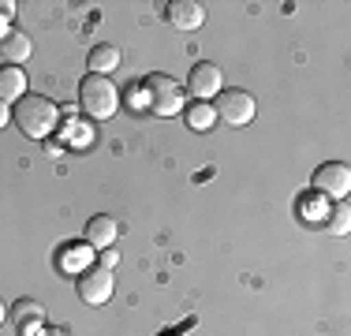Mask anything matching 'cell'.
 Here are the masks:
<instances>
[{"mask_svg":"<svg viewBox=\"0 0 351 336\" xmlns=\"http://www.w3.org/2000/svg\"><path fill=\"white\" fill-rule=\"evenodd\" d=\"M4 322H8V307L0 302V325H4Z\"/></svg>","mask_w":351,"mask_h":336,"instance_id":"7402d4cb","label":"cell"},{"mask_svg":"<svg viewBox=\"0 0 351 336\" xmlns=\"http://www.w3.org/2000/svg\"><path fill=\"white\" fill-rule=\"evenodd\" d=\"M86 67H90V75H108V71H116V67H120V49L108 45V41L94 45V49H90V56H86Z\"/></svg>","mask_w":351,"mask_h":336,"instance_id":"4fadbf2b","label":"cell"},{"mask_svg":"<svg viewBox=\"0 0 351 336\" xmlns=\"http://www.w3.org/2000/svg\"><path fill=\"white\" fill-rule=\"evenodd\" d=\"M213 112H217V120L221 123H228V128H247L250 120H254V112H258V105H254V97L247 94V90H221L213 101Z\"/></svg>","mask_w":351,"mask_h":336,"instance_id":"277c9868","label":"cell"},{"mask_svg":"<svg viewBox=\"0 0 351 336\" xmlns=\"http://www.w3.org/2000/svg\"><path fill=\"white\" fill-rule=\"evenodd\" d=\"M45 154L53 157V161H60V157H64V146H56L53 139H45Z\"/></svg>","mask_w":351,"mask_h":336,"instance_id":"ffe728a7","label":"cell"},{"mask_svg":"<svg viewBox=\"0 0 351 336\" xmlns=\"http://www.w3.org/2000/svg\"><path fill=\"white\" fill-rule=\"evenodd\" d=\"M299 213H311L306 221H322V217H329V198H322V195L311 191V198L299 202Z\"/></svg>","mask_w":351,"mask_h":336,"instance_id":"e0dca14e","label":"cell"},{"mask_svg":"<svg viewBox=\"0 0 351 336\" xmlns=\"http://www.w3.org/2000/svg\"><path fill=\"white\" fill-rule=\"evenodd\" d=\"M146 94H149V108H154V116H165V120H169V116H180L183 108H187V90H183L172 75L154 71L146 79Z\"/></svg>","mask_w":351,"mask_h":336,"instance_id":"3957f363","label":"cell"},{"mask_svg":"<svg viewBox=\"0 0 351 336\" xmlns=\"http://www.w3.org/2000/svg\"><path fill=\"white\" fill-rule=\"evenodd\" d=\"M0 56H4L8 64H27L30 56H34V41H30V34L23 30H8L4 38H0Z\"/></svg>","mask_w":351,"mask_h":336,"instance_id":"8fae6325","label":"cell"},{"mask_svg":"<svg viewBox=\"0 0 351 336\" xmlns=\"http://www.w3.org/2000/svg\"><path fill=\"white\" fill-rule=\"evenodd\" d=\"M19 97H27V71L15 67V64L0 67V101L12 105V101H19Z\"/></svg>","mask_w":351,"mask_h":336,"instance_id":"7c38bea8","label":"cell"},{"mask_svg":"<svg viewBox=\"0 0 351 336\" xmlns=\"http://www.w3.org/2000/svg\"><path fill=\"white\" fill-rule=\"evenodd\" d=\"M8 322L15 325L19 336H38L45 329V307L38 299H19L12 310H8Z\"/></svg>","mask_w":351,"mask_h":336,"instance_id":"ba28073f","label":"cell"},{"mask_svg":"<svg viewBox=\"0 0 351 336\" xmlns=\"http://www.w3.org/2000/svg\"><path fill=\"white\" fill-rule=\"evenodd\" d=\"M169 23L176 30H198L206 23V8L198 0H172L169 4Z\"/></svg>","mask_w":351,"mask_h":336,"instance_id":"9c48e42d","label":"cell"},{"mask_svg":"<svg viewBox=\"0 0 351 336\" xmlns=\"http://www.w3.org/2000/svg\"><path fill=\"white\" fill-rule=\"evenodd\" d=\"M183 90H187V94L195 97V101H206V105H210V101L224 90V75H221V67L210 64V60H198L195 67H191L187 86H183Z\"/></svg>","mask_w":351,"mask_h":336,"instance_id":"52a82bcc","label":"cell"},{"mask_svg":"<svg viewBox=\"0 0 351 336\" xmlns=\"http://www.w3.org/2000/svg\"><path fill=\"white\" fill-rule=\"evenodd\" d=\"M311 191H314V195H322V198H329V202H344L348 191H351V168L344 161L317 165L314 176H311Z\"/></svg>","mask_w":351,"mask_h":336,"instance_id":"5b68a950","label":"cell"},{"mask_svg":"<svg viewBox=\"0 0 351 336\" xmlns=\"http://www.w3.org/2000/svg\"><path fill=\"white\" fill-rule=\"evenodd\" d=\"M325 228H329V235H348V228H351V209H348V202H337V206L329 209V221H325Z\"/></svg>","mask_w":351,"mask_h":336,"instance_id":"2e32d148","label":"cell"},{"mask_svg":"<svg viewBox=\"0 0 351 336\" xmlns=\"http://www.w3.org/2000/svg\"><path fill=\"white\" fill-rule=\"evenodd\" d=\"M38 336H71V329H64V325H45Z\"/></svg>","mask_w":351,"mask_h":336,"instance_id":"d6986e66","label":"cell"},{"mask_svg":"<svg viewBox=\"0 0 351 336\" xmlns=\"http://www.w3.org/2000/svg\"><path fill=\"white\" fill-rule=\"evenodd\" d=\"M116 239H120V224H116V217L97 213V217H90V221H86V243H90V247L105 250V247H112Z\"/></svg>","mask_w":351,"mask_h":336,"instance_id":"30bf717a","label":"cell"},{"mask_svg":"<svg viewBox=\"0 0 351 336\" xmlns=\"http://www.w3.org/2000/svg\"><path fill=\"white\" fill-rule=\"evenodd\" d=\"M112 288H116L112 273L101 265H90L75 276V291H79V299L86 302V307H105V302L112 299Z\"/></svg>","mask_w":351,"mask_h":336,"instance_id":"8992f818","label":"cell"},{"mask_svg":"<svg viewBox=\"0 0 351 336\" xmlns=\"http://www.w3.org/2000/svg\"><path fill=\"white\" fill-rule=\"evenodd\" d=\"M183 120H187V128L198 131V134L217 128V112H213V105H206V101H191V105L183 108Z\"/></svg>","mask_w":351,"mask_h":336,"instance_id":"5bb4252c","label":"cell"},{"mask_svg":"<svg viewBox=\"0 0 351 336\" xmlns=\"http://www.w3.org/2000/svg\"><path fill=\"white\" fill-rule=\"evenodd\" d=\"M12 123L27 134V139L45 142L49 134L60 128V105H56L53 97H45V94H27V97L15 101Z\"/></svg>","mask_w":351,"mask_h":336,"instance_id":"6da1fadb","label":"cell"},{"mask_svg":"<svg viewBox=\"0 0 351 336\" xmlns=\"http://www.w3.org/2000/svg\"><path fill=\"white\" fill-rule=\"evenodd\" d=\"M116 265H120V254H116L112 247H105V250H101V269H108V273H112Z\"/></svg>","mask_w":351,"mask_h":336,"instance_id":"ac0fdd59","label":"cell"},{"mask_svg":"<svg viewBox=\"0 0 351 336\" xmlns=\"http://www.w3.org/2000/svg\"><path fill=\"white\" fill-rule=\"evenodd\" d=\"M79 105L82 112L90 116V120H112L116 112H120V90H116V82L108 79V75H90L79 82Z\"/></svg>","mask_w":351,"mask_h":336,"instance_id":"7a4b0ae2","label":"cell"},{"mask_svg":"<svg viewBox=\"0 0 351 336\" xmlns=\"http://www.w3.org/2000/svg\"><path fill=\"white\" fill-rule=\"evenodd\" d=\"M56 262H60V269H68V273L90 269V243H64Z\"/></svg>","mask_w":351,"mask_h":336,"instance_id":"9a60e30c","label":"cell"},{"mask_svg":"<svg viewBox=\"0 0 351 336\" xmlns=\"http://www.w3.org/2000/svg\"><path fill=\"white\" fill-rule=\"evenodd\" d=\"M8 123H12V108H8V105H4V101H0V131H4V128H8Z\"/></svg>","mask_w":351,"mask_h":336,"instance_id":"44dd1931","label":"cell"}]
</instances>
